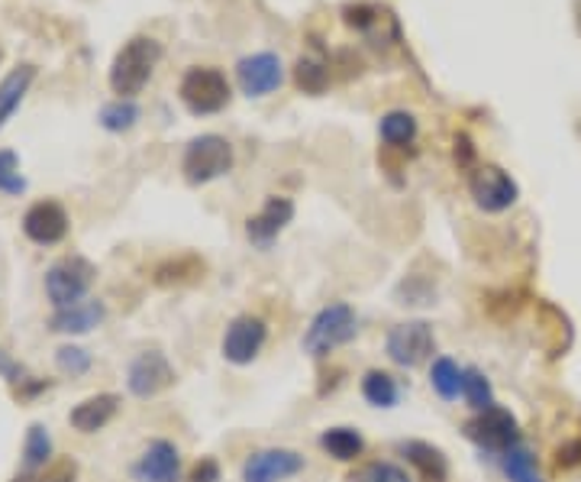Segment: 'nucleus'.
I'll list each match as a JSON object with an SVG mask.
<instances>
[{"label": "nucleus", "mask_w": 581, "mask_h": 482, "mask_svg": "<svg viewBox=\"0 0 581 482\" xmlns=\"http://www.w3.org/2000/svg\"><path fill=\"white\" fill-rule=\"evenodd\" d=\"M133 482H181V450L166 438L146 443V450L129 467Z\"/></svg>", "instance_id": "nucleus-14"}, {"label": "nucleus", "mask_w": 581, "mask_h": 482, "mask_svg": "<svg viewBox=\"0 0 581 482\" xmlns=\"http://www.w3.org/2000/svg\"><path fill=\"white\" fill-rule=\"evenodd\" d=\"M68 223L72 220H68L65 205L55 201V198H45V201H36V205L27 208V214H23V233L36 247H55V243H62L68 237Z\"/></svg>", "instance_id": "nucleus-15"}, {"label": "nucleus", "mask_w": 581, "mask_h": 482, "mask_svg": "<svg viewBox=\"0 0 581 482\" xmlns=\"http://www.w3.org/2000/svg\"><path fill=\"white\" fill-rule=\"evenodd\" d=\"M220 476H223L220 463H216L213 457H201V460L191 467V473H188V482H220Z\"/></svg>", "instance_id": "nucleus-37"}, {"label": "nucleus", "mask_w": 581, "mask_h": 482, "mask_svg": "<svg viewBox=\"0 0 581 482\" xmlns=\"http://www.w3.org/2000/svg\"><path fill=\"white\" fill-rule=\"evenodd\" d=\"M120 411V395L117 392H97L87 395L84 401H78L68 415V425L78 431V434H97L104 431Z\"/></svg>", "instance_id": "nucleus-17"}, {"label": "nucleus", "mask_w": 581, "mask_h": 482, "mask_svg": "<svg viewBox=\"0 0 581 482\" xmlns=\"http://www.w3.org/2000/svg\"><path fill=\"white\" fill-rule=\"evenodd\" d=\"M0 376H3V379L10 383V389H13V386H20V383L27 379V369H23L20 363H13L7 353L0 350Z\"/></svg>", "instance_id": "nucleus-40"}, {"label": "nucleus", "mask_w": 581, "mask_h": 482, "mask_svg": "<svg viewBox=\"0 0 581 482\" xmlns=\"http://www.w3.org/2000/svg\"><path fill=\"white\" fill-rule=\"evenodd\" d=\"M465 438L472 440L482 453H492L498 460L500 453H507L510 447L524 443V431H520V421L514 418L510 408L492 405L485 411H475L465 421Z\"/></svg>", "instance_id": "nucleus-6"}, {"label": "nucleus", "mask_w": 581, "mask_h": 482, "mask_svg": "<svg viewBox=\"0 0 581 482\" xmlns=\"http://www.w3.org/2000/svg\"><path fill=\"white\" fill-rule=\"evenodd\" d=\"M36 82V65L33 62H20L17 69H10L3 78H0V130L7 127V120L20 111L23 97L30 94Z\"/></svg>", "instance_id": "nucleus-19"}, {"label": "nucleus", "mask_w": 581, "mask_h": 482, "mask_svg": "<svg viewBox=\"0 0 581 482\" xmlns=\"http://www.w3.org/2000/svg\"><path fill=\"white\" fill-rule=\"evenodd\" d=\"M233 163H236V149H233V143L226 136H220V133H201V136H194L184 146L181 176H184L188 185L201 188V185H210L216 178L230 176Z\"/></svg>", "instance_id": "nucleus-3"}, {"label": "nucleus", "mask_w": 581, "mask_h": 482, "mask_svg": "<svg viewBox=\"0 0 581 482\" xmlns=\"http://www.w3.org/2000/svg\"><path fill=\"white\" fill-rule=\"evenodd\" d=\"M178 97L188 107V114H194V117H213V114H220L230 104L233 88H230V82H226V75L220 69L194 65V69H188L181 75Z\"/></svg>", "instance_id": "nucleus-4"}, {"label": "nucleus", "mask_w": 581, "mask_h": 482, "mask_svg": "<svg viewBox=\"0 0 581 482\" xmlns=\"http://www.w3.org/2000/svg\"><path fill=\"white\" fill-rule=\"evenodd\" d=\"M359 337V314L346 302H330L324 305L307 324L300 337V350L314 359H327L339 347H349Z\"/></svg>", "instance_id": "nucleus-2"}, {"label": "nucleus", "mask_w": 581, "mask_h": 482, "mask_svg": "<svg viewBox=\"0 0 581 482\" xmlns=\"http://www.w3.org/2000/svg\"><path fill=\"white\" fill-rule=\"evenodd\" d=\"M320 450L332 457L336 463H356V460H362V453H366V438H362V431H356V428H327L324 434H320Z\"/></svg>", "instance_id": "nucleus-21"}, {"label": "nucleus", "mask_w": 581, "mask_h": 482, "mask_svg": "<svg viewBox=\"0 0 581 482\" xmlns=\"http://www.w3.org/2000/svg\"><path fill=\"white\" fill-rule=\"evenodd\" d=\"M204 260L194 256V253H181V256H171L166 263L156 265L152 272V282L159 289H181V285H194L198 279H204Z\"/></svg>", "instance_id": "nucleus-20"}, {"label": "nucleus", "mask_w": 581, "mask_h": 482, "mask_svg": "<svg viewBox=\"0 0 581 482\" xmlns=\"http://www.w3.org/2000/svg\"><path fill=\"white\" fill-rule=\"evenodd\" d=\"M45 389H52V383L49 379H36V376H27L20 386H13V395L20 398V401H33V398H40Z\"/></svg>", "instance_id": "nucleus-39"}, {"label": "nucleus", "mask_w": 581, "mask_h": 482, "mask_svg": "<svg viewBox=\"0 0 581 482\" xmlns=\"http://www.w3.org/2000/svg\"><path fill=\"white\" fill-rule=\"evenodd\" d=\"M359 389H362V398L372 405V408H398V401H401V383H398V376L394 373H388V369H369L366 376H362V383H359Z\"/></svg>", "instance_id": "nucleus-23"}, {"label": "nucleus", "mask_w": 581, "mask_h": 482, "mask_svg": "<svg viewBox=\"0 0 581 482\" xmlns=\"http://www.w3.org/2000/svg\"><path fill=\"white\" fill-rule=\"evenodd\" d=\"M294 201L285 198V195H268L265 205L246 220V240H250L255 250H272L275 240L288 230L294 223Z\"/></svg>", "instance_id": "nucleus-12"}, {"label": "nucleus", "mask_w": 581, "mask_h": 482, "mask_svg": "<svg viewBox=\"0 0 581 482\" xmlns=\"http://www.w3.org/2000/svg\"><path fill=\"white\" fill-rule=\"evenodd\" d=\"M139 117H142V111L129 97H114L97 111V124L107 133H129L139 124Z\"/></svg>", "instance_id": "nucleus-27"}, {"label": "nucleus", "mask_w": 581, "mask_h": 482, "mask_svg": "<svg viewBox=\"0 0 581 482\" xmlns=\"http://www.w3.org/2000/svg\"><path fill=\"white\" fill-rule=\"evenodd\" d=\"M394 298H398V305L430 307V305H436V285H433V279H420V275H408V279H404V282L398 285Z\"/></svg>", "instance_id": "nucleus-30"}, {"label": "nucleus", "mask_w": 581, "mask_h": 482, "mask_svg": "<svg viewBox=\"0 0 581 482\" xmlns=\"http://www.w3.org/2000/svg\"><path fill=\"white\" fill-rule=\"evenodd\" d=\"M401 453L414 467L420 482H450V457L440 447H433L426 440H404Z\"/></svg>", "instance_id": "nucleus-18"}, {"label": "nucleus", "mask_w": 581, "mask_h": 482, "mask_svg": "<svg viewBox=\"0 0 581 482\" xmlns=\"http://www.w3.org/2000/svg\"><path fill=\"white\" fill-rule=\"evenodd\" d=\"M104 317H107V305L101 298H84L78 305L52 311L49 331L52 334H68V337H82V334L97 331L104 324Z\"/></svg>", "instance_id": "nucleus-16"}, {"label": "nucleus", "mask_w": 581, "mask_h": 482, "mask_svg": "<svg viewBox=\"0 0 581 482\" xmlns=\"http://www.w3.org/2000/svg\"><path fill=\"white\" fill-rule=\"evenodd\" d=\"M500 473L507 482H546L540 476V467H537V457L527 443H517L510 447L507 453L498 457Z\"/></svg>", "instance_id": "nucleus-26"}, {"label": "nucleus", "mask_w": 581, "mask_h": 482, "mask_svg": "<svg viewBox=\"0 0 581 482\" xmlns=\"http://www.w3.org/2000/svg\"><path fill=\"white\" fill-rule=\"evenodd\" d=\"M416 133L420 124L411 111H388L381 120H378V136L388 149H408L416 143Z\"/></svg>", "instance_id": "nucleus-22"}, {"label": "nucleus", "mask_w": 581, "mask_h": 482, "mask_svg": "<svg viewBox=\"0 0 581 482\" xmlns=\"http://www.w3.org/2000/svg\"><path fill=\"white\" fill-rule=\"evenodd\" d=\"M236 85L246 97H265L285 85V65L275 52H252L236 62Z\"/></svg>", "instance_id": "nucleus-13"}, {"label": "nucleus", "mask_w": 581, "mask_h": 482, "mask_svg": "<svg viewBox=\"0 0 581 482\" xmlns=\"http://www.w3.org/2000/svg\"><path fill=\"white\" fill-rule=\"evenodd\" d=\"M159 62H162V43L156 36H146V33L129 36L110 62V72H107L110 91L117 97L136 101V94H142V88L152 82Z\"/></svg>", "instance_id": "nucleus-1"}, {"label": "nucleus", "mask_w": 581, "mask_h": 482, "mask_svg": "<svg viewBox=\"0 0 581 482\" xmlns=\"http://www.w3.org/2000/svg\"><path fill=\"white\" fill-rule=\"evenodd\" d=\"M30 188V181L20 172V156L13 149H0V195L20 198Z\"/></svg>", "instance_id": "nucleus-32"}, {"label": "nucleus", "mask_w": 581, "mask_h": 482, "mask_svg": "<svg viewBox=\"0 0 581 482\" xmlns=\"http://www.w3.org/2000/svg\"><path fill=\"white\" fill-rule=\"evenodd\" d=\"M342 20H346L349 30L369 33L374 23L381 20V10L374 3H349V7H342Z\"/></svg>", "instance_id": "nucleus-35"}, {"label": "nucleus", "mask_w": 581, "mask_h": 482, "mask_svg": "<svg viewBox=\"0 0 581 482\" xmlns=\"http://www.w3.org/2000/svg\"><path fill=\"white\" fill-rule=\"evenodd\" d=\"M55 366H59V373L78 379V376H87V373H91L94 356L84 350V347H78V344H65V347L55 350Z\"/></svg>", "instance_id": "nucleus-33"}, {"label": "nucleus", "mask_w": 581, "mask_h": 482, "mask_svg": "<svg viewBox=\"0 0 581 482\" xmlns=\"http://www.w3.org/2000/svg\"><path fill=\"white\" fill-rule=\"evenodd\" d=\"M349 482H414L411 480V473L401 467V463H394V460H372V463H366V467H359Z\"/></svg>", "instance_id": "nucleus-31"}, {"label": "nucleus", "mask_w": 581, "mask_h": 482, "mask_svg": "<svg viewBox=\"0 0 581 482\" xmlns=\"http://www.w3.org/2000/svg\"><path fill=\"white\" fill-rule=\"evenodd\" d=\"M465 386V366H458L453 356H436L430 363V389L443 401H456Z\"/></svg>", "instance_id": "nucleus-25"}, {"label": "nucleus", "mask_w": 581, "mask_h": 482, "mask_svg": "<svg viewBox=\"0 0 581 482\" xmlns=\"http://www.w3.org/2000/svg\"><path fill=\"white\" fill-rule=\"evenodd\" d=\"M52 450H55V443H52V434H49V428L45 425H30L27 428V438H23V476H36L42 473L49 463H52Z\"/></svg>", "instance_id": "nucleus-24"}, {"label": "nucleus", "mask_w": 581, "mask_h": 482, "mask_svg": "<svg viewBox=\"0 0 581 482\" xmlns=\"http://www.w3.org/2000/svg\"><path fill=\"white\" fill-rule=\"evenodd\" d=\"M453 159H456L458 169H465V172H472L478 166V149H475V143H472L468 133H456V139H453Z\"/></svg>", "instance_id": "nucleus-36"}, {"label": "nucleus", "mask_w": 581, "mask_h": 482, "mask_svg": "<svg viewBox=\"0 0 581 482\" xmlns=\"http://www.w3.org/2000/svg\"><path fill=\"white\" fill-rule=\"evenodd\" d=\"M462 398H465L468 408H475V411H485V408L498 405V401H495V386H492V379H488L478 366H465Z\"/></svg>", "instance_id": "nucleus-29"}, {"label": "nucleus", "mask_w": 581, "mask_h": 482, "mask_svg": "<svg viewBox=\"0 0 581 482\" xmlns=\"http://www.w3.org/2000/svg\"><path fill=\"white\" fill-rule=\"evenodd\" d=\"M17 482H78V460L75 457H59L52 460L36 476H23Z\"/></svg>", "instance_id": "nucleus-34"}, {"label": "nucleus", "mask_w": 581, "mask_h": 482, "mask_svg": "<svg viewBox=\"0 0 581 482\" xmlns=\"http://www.w3.org/2000/svg\"><path fill=\"white\" fill-rule=\"evenodd\" d=\"M97 279V265L91 263L87 256H62L45 269V298L52 302V307H72L87 298L91 285Z\"/></svg>", "instance_id": "nucleus-5"}, {"label": "nucleus", "mask_w": 581, "mask_h": 482, "mask_svg": "<svg viewBox=\"0 0 581 482\" xmlns=\"http://www.w3.org/2000/svg\"><path fill=\"white\" fill-rule=\"evenodd\" d=\"M468 195H472V201H475L478 211H485V214H504V211H510L517 205L520 185L510 178V172H504L500 166L485 163V166H475L468 172Z\"/></svg>", "instance_id": "nucleus-8"}, {"label": "nucleus", "mask_w": 581, "mask_h": 482, "mask_svg": "<svg viewBox=\"0 0 581 482\" xmlns=\"http://www.w3.org/2000/svg\"><path fill=\"white\" fill-rule=\"evenodd\" d=\"M384 353L394 366L401 369H416L433 359L436 353V331L430 321H401L388 331L384 337Z\"/></svg>", "instance_id": "nucleus-7"}, {"label": "nucleus", "mask_w": 581, "mask_h": 482, "mask_svg": "<svg viewBox=\"0 0 581 482\" xmlns=\"http://www.w3.org/2000/svg\"><path fill=\"white\" fill-rule=\"evenodd\" d=\"M556 467L559 470H575V467H581V440H566L556 450Z\"/></svg>", "instance_id": "nucleus-38"}, {"label": "nucleus", "mask_w": 581, "mask_h": 482, "mask_svg": "<svg viewBox=\"0 0 581 482\" xmlns=\"http://www.w3.org/2000/svg\"><path fill=\"white\" fill-rule=\"evenodd\" d=\"M265 344H268V324L258 314H236L223 331L220 353L233 366H252L258 353L265 350Z\"/></svg>", "instance_id": "nucleus-10"}, {"label": "nucleus", "mask_w": 581, "mask_h": 482, "mask_svg": "<svg viewBox=\"0 0 581 482\" xmlns=\"http://www.w3.org/2000/svg\"><path fill=\"white\" fill-rule=\"evenodd\" d=\"M294 85L304 91V94H310V97H320L324 91L330 88V65L320 62V59H314V55L297 59V65H294Z\"/></svg>", "instance_id": "nucleus-28"}, {"label": "nucleus", "mask_w": 581, "mask_h": 482, "mask_svg": "<svg viewBox=\"0 0 581 482\" xmlns=\"http://www.w3.org/2000/svg\"><path fill=\"white\" fill-rule=\"evenodd\" d=\"M175 383H178V373H175L171 359L156 347L136 353L126 366V389L133 398H142V401L156 398V395L168 392Z\"/></svg>", "instance_id": "nucleus-9"}, {"label": "nucleus", "mask_w": 581, "mask_h": 482, "mask_svg": "<svg viewBox=\"0 0 581 482\" xmlns=\"http://www.w3.org/2000/svg\"><path fill=\"white\" fill-rule=\"evenodd\" d=\"M307 467V460L290 450V447H265V450H252L243 463V482H285L300 476Z\"/></svg>", "instance_id": "nucleus-11"}]
</instances>
